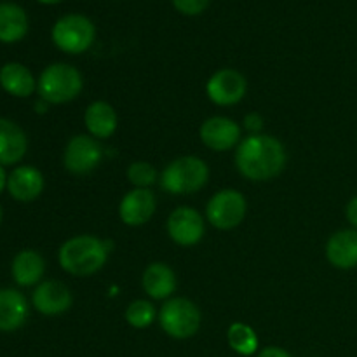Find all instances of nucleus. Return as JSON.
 <instances>
[{
    "label": "nucleus",
    "mask_w": 357,
    "mask_h": 357,
    "mask_svg": "<svg viewBox=\"0 0 357 357\" xmlns=\"http://www.w3.org/2000/svg\"><path fill=\"white\" fill-rule=\"evenodd\" d=\"M286 149L271 135H250L237 145L236 167L251 181H268L279 176L286 166Z\"/></svg>",
    "instance_id": "nucleus-1"
},
{
    "label": "nucleus",
    "mask_w": 357,
    "mask_h": 357,
    "mask_svg": "<svg viewBox=\"0 0 357 357\" xmlns=\"http://www.w3.org/2000/svg\"><path fill=\"white\" fill-rule=\"evenodd\" d=\"M112 244L96 236H75L59 248V265L75 278H87L105 267Z\"/></svg>",
    "instance_id": "nucleus-2"
},
{
    "label": "nucleus",
    "mask_w": 357,
    "mask_h": 357,
    "mask_svg": "<svg viewBox=\"0 0 357 357\" xmlns=\"http://www.w3.org/2000/svg\"><path fill=\"white\" fill-rule=\"evenodd\" d=\"M84 80L79 70L68 63H52L37 80L40 100L49 105H63L73 101L82 93Z\"/></svg>",
    "instance_id": "nucleus-3"
},
{
    "label": "nucleus",
    "mask_w": 357,
    "mask_h": 357,
    "mask_svg": "<svg viewBox=\"0 0 357 357\" xmlns=\"http://www.w3.org/2000/svg\"><path fill=\"white\" fill-rule=\"evenodd\" d=\"M208 180V164L201 157L185 155L167 164L160 174V187L171 195H187L204 188Z\"/></svg>",
    "instance_id": "nucleus-4"
},
{
    "label": "nucleus",
    "mask_w": 357,
    "mask_h": 357,
    "mask_svg": "<svg viewBox=\"0 0 357 357\" xmlns=\"http://www.w3.org/2000/svg\"><path fill=\"white\" fill-rule=\"evenodd\" d=\"M52 42L66 54H82L96 38V26L82 14H66L52 26Z\"/></svg>",
    "instance_id": "nucleus-5"
},
{
    "label": "nucleus",
    "mask_w": 357,
    "mask_h": 357,
    "mask_svg": "<svg viewBox=\"0 0 357 357\" xmlns=\"http://www.w3.org/2000/svg\"><path fill=\"white\" fill-rule=\"evenodd\" d=\"M201 310L188 298H171L159 312V323L164 333L176 340L192 338L201 328Z\"/></svg>",
    "instance_id": "nucleus-6"
},
{
    "label": "nucleus",
    "mask_w": 357,
    "mask_h": 357,
    "mask_svg": "<svg viewBox=\"0 0 357 357\" xmlns=\"http://www.w3.org/2000/svg\"><path fill=\"white\" fill-rule=\"evenodd\" d=\"M246 197L234 188H223L216 192L206 206L208 222L218 230H232L239 227L246 218Z\"/></svg>",
    "instance_id": "nucleus-7"
},
{
    "label": "nucleus",
    "mask_w": 357,
    "mask_h": 357,
    "mask_svg": "<svg viewBox=\"0 0 357 357\" xmlns=\"http://www.w3.org/2000/svg\"><path fill=\"white\" fill-rule=\"evenodd\" d=\"M103 160V146L91 135H77L66 143L63 164L72 174H87Z\"/></svg>",
    "instance_id": "nucleus-8"
},
{
    "label": "nucleus",
    "mask_w": 357,
    "mask_h": 357,
    "mask_svg": "<svg viewBox=\"0 0 357 357\" xmlns=\"http://www.w3.org/2000/svg\"><path fill=\"white\" fill-rule=\"evenodd\" d=\"M248 91V80L234 68H222L209 77L206 94L218 107H232L243 101Z\"/></svg>",
    "instance_id": "nucleus-9"
},
{
    "label": "nucleus",
    "mask_w": 357,
    "mask_h": 357,
    "mask_svg": "<svg viewBox=\"0 0 357 357\" xmlns=\"http://www.w3.org/2000/svg\"><path fill=\"white\" fill-rule=\"evenodd\" d=\"M206 232V222L197 209L180 206L167 218V234L178 246H195Z\"/></svg>",
    "instance_id": "nucleus-10"
},
{
    "label": "nucleus",
    "mask_w": 357,
    "mask_h": 357,
    "mask_svg": "<svg viewBox=\"0 0 357 357\" xmlns=\"http://www.w3.org/2000/svg\"><path fill=\"white\" fill-rule=\"evenodd\" d=\"M201 142L215 152H227V150L236 149L241 143V126L229 117L206 119L199 129Z\"/></svg>",
    "instance_id": "nucleus-11"
},
{
    "label": "nucleus",
    "mask_w": 357,
    "mask_h": 357,
    "mask_svg": "<svg viewBox=\"0 0 357 357\" xmlns=\"http://www.w3.org/2000/svg\"><path fill=\"white\" fill-rule=\"evenodd\" d=\"M157 199L150 188H132L119 204V216L129 227H142L153 216Z\"/></svg>",
    "instance_id": "nucleus-12"
},
{
    "label": "nucleus",
    "mask_w": 357,
    "mask_h": 357,
    "mask_svg": "<svg viewBox=\"0 0 357 357\" xmlns=\"http://www.w3.org/2000/svg\"><path fill=\"white\" fill-rule=\"evenodd\" d=\"M33 307L44 316H59L72 307L73 296L68 286L59 281H44L31 296Z\"/></svg>",
    "instance_id": "nucleus-13"
},
{
    "label": "nucleus",
    "mask_w": 357,
    "mask_h": 357,
    "mask_svg": "<svg viewBox=\"0 0 357 357\" xmlns=\"http://www.w3.org/2000/svg\"><path fill=\"white\" fill-rule=\"evenodd\" d=\"M326 258L333 267L351 271L357 267V230L344 229L335 232L326 243Z\"/></svg>",
    "instance_id": "nucleus-14"
},
{
    "label": "nucleus",
    "mask_w": 357,
    "mask_h": 357,
    "mask_svg": "<svg viewBox=\"0 0 357 357\" xmlns=\"http://www.w3.org/2000/svg\"><path fill=\"white\" fill-rule=\"evenodd\" d=\"M10 197L20 202L35 201L44 190V174L33 166H20L7 178Z\"/></svg>",
    "instance_id": "nucleus-15"
},
{
    "label": "nucleus",
    "mask_w": 357,
    "mask_h": 357,
    "mask_svg": "<svg viewBox=\"0 0 357 357\" xmlns=\"http://www.w3.org/2000/svg\"><path fill=\"white\" fill-rule=\"evenodd\" d=\"M28 139L23 129L9 119H0V166H13L24 157Z\"/></svg>",
    "instance_id": "nucleus-16"
},
{
    "label": "nucleus",
    "mask_w": 357,
    "mask_h": 357,
    "mask_svg": "<svg viewBox=\"0 0 357 357\" xmlns=\"http://www.w3.org/2000/svg\"><path fill=\"white\" fill-rule=\"evenodd\" d=\"M142 284L152 300H167L176 291V274L169 265L155 261L145 268Z\"/></svg>",
    "instance_id": "nucleus-17"
},
{
    "label": "nucleus",
    "mask_w": 357,
    "mask_h": 357,
    "mask_svg": "<svg viewBox=\"0 0 357 357\" xmlns=\"http://www.w3.org/2000/svg\"><path fill=\"white\" fill-rule=\"evenodd\" d=\"M28 302L16 289H0V331L10 333L26 323Z\"/></svg>",
    "instance_id": "nucleus-18"
},
{
    "label": "nucleus",
    "mask_w": 357,
    "mask_h": 357,
    "mask_svg": "<svg viewBox=\"0 0 357 357\" xmlns=\"http://www.w3.org/2000/svg\"><path fill=\"white\" fill-rule=\"evenodd\" d=\"M84 124H86L87 131H89V135L93 138L107 139L110 136H114V132L117 131V112L107 101H93L86 108Z\"/></svg>",
    "instance_id": "nucleus-19"
},
{
    "label": "nucleus",
    "mask_w": 357,
    "mask_h": 357,
    "mask_svg": "<svg viewBox=\"0 0 357 357\" xmlns=\"http://www.w3.org/2000/svg\"><path fill=\"white\" fill-rule=\"evenodd\" d=\"M0 86L10 96L28 98L37 89V80L21 63H7L0 68Z\"/></svg>",
    "instance_id": "nucleus-20"
},
{
    "label": "nucleus",
    "mask_w": 357,
    "mask_h": 357,
    "mask_svg": "<svg viewBox=\"0 0 357 357\" xmlns=\"http://www.w3.org/2000/svg\"><path fill=\"white\" fill-rule=\"evenodd\" d=\"M10 272H13V278L16 281V284L26 288V286L37 284L44 278L45 261L42 258V255L37 253V251L23 250L14 257L13 265H10Z\"/></svg>",
    "instance_id": "nucleus-21"
},
{
    "label": "nucleus",
    "mask_w": 357,
    "mask_h": 357,
    "mask_svg": "<svg viewBox=\"0 0 357 357\" xmlns=\"http://www.w3.org/2000/svg\"><path fill=\"white\" fill-rule=\"evenodd\" d=\"M28 33V16L23 7L13 2L0 3V42L14 44Z\"/></svg>",
    "instance_id": "nucleus-22"
},
{
    "label": "nucleus",
    "mask_w": 357,
    "mask_h": 357,
    "mask_svg": "<svg viewBox=\"0 0 357 357\" xmlns=\"http://www.w3.org/2000/svg\"><path fill=\"white\" fill-rule=\"evenodd\" d=\"M230 349L239 356H253L258 351V335L250 324L234 323L227 331Z\"/></svg>",
    "instance_id": "nucleus-23"
},
{
    "label": "nucleus",
    "mask_w": 357,
    "mask_h": 357,
    "mask_svg": "<svg viewBox=\"0 0 357 357\" xmlns=\"http://www.w3.org/2000/svg\"><path fill=\"white\" fill-rule=\"evenodd\" d=\"M124 317L129 326L136 330H145L155 321V309L149 300H135L128 305Z\"/></svg>",
    "instance_id": "nucleus-24"
},
{
    "label": "nucleus",
    "mask_w": 357,
    "mask_h": 357,
    "mask_svg": "<svg viewBox=\"0 0 357 357\" xmlns=\"http://www.w3.org/2000/svg\"><path fill=\"white\" fill-rule=\"evenodd\" d=\"M128 180L135 188H150L157 181V171L145 160H136L128 167Z\"/></svg>",
    "instance_id": "nucleus-25"
},
{
    "label": "nucleus",
    "mask_w": 357,
    "mask_h": 357,
    "mask_svg": "<svg viewBox=\"0 0 357 357\" xmlns=\"http://www.w3.org/2000/svg\"><path fill=\"white\" fill-rule=\"evenodd\" d=\"M208 3L209 0H173L174 9L180 10L185 16H197V14L204 13Z\"/></svg>",
    "instance_id": "nucleus-26"
},
{
    "label": "nucleus",
    "mask_w": 357,
    "mask_h": 357,
    "mask_svg": "<svg viewBox=\"0 0 357 357\" xmlns=\"http://www.w3.org/2000/svg\"><path fill=\"white\" fill-rule=\"evenodd\" d=\"M244 128L251 132V135H261V129H264V117L257 112L253 114H248L244 117Z\"/></svg>",
    "instance_id": "nucleus-27"
},
{
    "label": "nucleus",
    "mask_w": 357,
    "mask_h": 357,
    "mask_svg": "<svg viewBox=\"0 0 357 357\" xmlns=\"http://www.w3.org/2000/svg\"><path fill=\"white\" fill-rule=\"evenodd\" d=\"M345 216H347L349 223L352 225V229L357 230V195L349 201L347 208H345Z\"/></svg>",
    "instance_id": "nucleus-28"
},
{
    "label": "nucleus",
    "mask_w": 357,
    "mask_h": 357,
    "mask_svg": "<svg viewBox=\"0 0 357 357\" xmlns=\"http://www.w3.org/2000/svg\"><path fill=\"white\" fill-rule=\"evenodd\" d=\"M258 357H291V354L288 351H284L282 347L271 345V347H265L264 351L258 352Z\"/></svg>",
    "instance_id": "nucleus-29"
},
{
    "label": "nucleus",
    "mask_w": 357,
    "mask_h": 357,
    "mask_svg": "<svg viewBox=\"0 0 357 357\" xmlns=\"http://www.w3.org/2000/svg\"><path fill=\"white\" fill-rule=\"evenodd\" d=\"M7 174H6V169H3V166H0V194H2L3 188L7 187Z\"/></svg>",
    "instance_id": "nucleus-30"
},
{
    "label": "nucleus",
    "mask_w": 357,
    "mask_h": 357,
    "mask_svg": "<svg viewBox=\"0 0 357 357\" xmlns=\"http://www.w3.org/2000/svg\"><path fill=\"white\" fill-rule=\"evenodd\" d=\"M37 2H40V3H45V6H54V3H59V2H63V0H37Z\"/></svg>",
    "instance_id": "nucleus-31"
},
{
    "label": "nucleus",
    "mask_w": 357,
    "mask_h": 357,
    "mask_svg": "<svg viewBox=\"0 0 357 357\" xmlns=\"http://www.w3.org/2000/svg\"><path fill=\"white\" fill-rule=\"evenodd\" d=\"M0 220H2V208H0Z\"/></svg>",
    "instance_id": "nucleus-32"
}]
</instances>
